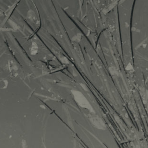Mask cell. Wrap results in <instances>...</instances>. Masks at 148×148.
<instances>
[{
  "label": "cell",
  "mask_w": 148,
  "mask_h": 148,
  "mask_svg": "<svg viewBox=\"0 0 148 148\" xmlns=\"http://www.w3.org/2000/svg\"><path fill=\"white\" fill-rule=\"evenodd\" d=\"M72 92L75 101L80 106L90 110H92L91 104L82 93L76 90H72Z\"/></svg>",
  "instance_id": "obj_1"
},
{
  "label": "cell",
  "mask_w": 148,
  "mask_h": 148,
  "mask_svg": "<svg viewBox=\"0 0 148 148\" xmlns=\"http://www.w3.org/2000/svg\"><path fill=\"white\" fill-rule=\"evenodd\" d=\"M90 121L92 124L98 129L104 130L105 128V124L101 119L98 117H93L90 119Z\"/></svg>",
  "instance_id": "obj_2"
},
{
  "label": "cell",
  "mask_w": 148,
  "mask_h": 148,
  "mask_svg": "<svg viewBox=\"0 0 148 148\" xmlns=\"http://www.w3.org/2000/svg\"><path fill=\"white\" fill-rule=\"evenodd\" d=\"M126 69H127V70H128V71L131 70V69H132V66L131 65H130V64H129L128 65H127Z\"/></svg>",
  "instance_id": "obj_3"
}]
</instances>
